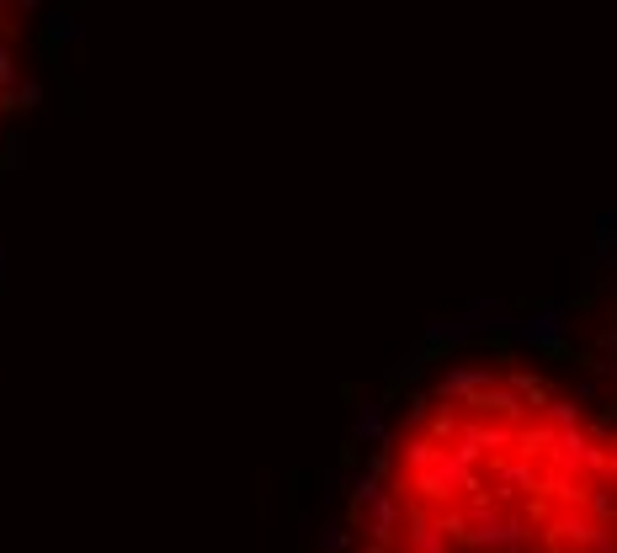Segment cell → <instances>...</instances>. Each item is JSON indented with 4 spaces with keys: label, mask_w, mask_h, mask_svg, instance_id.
Masks as SVG:
<instances>
[{
    "label": "cell",
    "mask_w": 617,
    "mask_h": 553,
    "mask_svg": "<svg viewBox=\"0 0 617 553\" xmlns=\"http://www.w3.org/2000/svg\"><path fill=\"white\" fill-rule=\"evenodd\" d=\"M463 543L469 548H485V553H522L527 548V522H516V516H500L495 506L469 516V532H463Z\"/></svg>",
    "instance_id": "6da1fadb"
},
{
    "label": "cell",
    "mask_w": 617,
    "mask_h": 553,
    "mask_svg": "<svg viewBox=\"0 0 617 553\" xmlns=\"http://www.w3.org/2000/svg\"><path fill=\"white\" fill-rule=\"evenodd\" d=\"M511 335L522 346H538V351H564V341H570V320H564V309H538V314H527V320H516Z\"/></svg>",
    "instance_id": "7a4b0ae2"
},
{
    "label": "cell",
    "mask_w": 617,
    "mask_h": 553,
    "mask_svg": "<svg viewBox=\"0 0 617 553\" xmlns=\"http://www.w3.org/2000/svg\"><path fill=\"white\" fill-rule=\"evenodd\" d=\"M474 415H495V421H506V426H522L527 421V399L516 394V389H500V383H485V389H474L469 399H463Z\"/></svg>",
    "instance_id": "3957f363"
},
{
    "label": "cell",
    "mask_w": 617,
    "mask_h": 553,
    "mask_svg": "<svg viewBox=\"0 0 617 553\" xmlns=\"http://www.w3.org/2000/svg\"><path fill=\"white\" fill-rule=\"evenodd\" d=\"M362 516H368V522H362V532H368L373 543H394V538H399V522H405V500H399L394 490H383Z\"/></svg>",
    "instance_id": "277c9868"
},
{
    "label": "cell",
    "mask_w": 617,
    "mask_h": 553,
    "mask_svg": "<svg viewBox=\"0 0 617 553\" xmlns=\"http://www.w3.org/2000/svg\"><path fill=\"white\" fill-rule=\"evenodd\" d=\"M586 452H591V431H586V426H559V431H554V447H548V463L580 474Z\"/></svg>",
    "instance_id": "5b68a950"
},
{
    "label": "cell",
    "mask_w": 617,
    "mask_h": 553,
    "mask_svg": "<svg viewBox=\"0 0 617 553\" xmlns=\"http://www.w3.org/2000/svg\"><path fill=\"white\" fill-rule=\"evenodd\" d=\"M405 522H410L405 532L410 553H447V532L437 527V516H426L421 506H405Z\"/></svg>",
    "instance_id": "8992f818"
},
{
    "label": "cell",
    "mask_w": 617,
    "mask_h": 553,
    "mask_svg": "<svg viewBox=\"0 0 617 553\" xmlns=\"http://www.w3.org/2000/svg\"><path fill=\"white\" fill-rule=\"evenodd\" d=\"M548 538H559V543H575V548H596V538H602V522H591L586 511H564L554 516V527H548Z\"/></svg>",
    "instance_id": "52a82bcc"
},
{
    "label": "cell",
    "mask_w": 617,
    "mask_h": 553,
    "mask_svg": "<svg viewBox=\"0 0 617 553\" xmlns=\"http://www.w3.org/2000/svg\"><path fill=\"white\" fill-rule=\"evenodd\" d=\"M485 383H495L490 367H447L442 383H437V394L453 399V405H463V399H469L474 389H485Z\"/></svg>",
    "instance_id": "ba28073f"
},
{
    "label": "cell",
    "mask_w": 617,
    "mask_h": 553,
    "mask_svg": "<svg viewBox=\"0 0 617 553\" xmlns=\"http://www.w3.org/2000/svg\"><path fill=\"white\" fill-rule=\"evenodd\" d=\"M511 447H516V458H527V463H538V458H548V447H554V426H516V437H511Z\"/></svg>",
    "instance_id": "9c48e42d"
},
{
    "label": "cell",
    "mask_w": 617,
    "mask_h": 553,
    "mask_svg": "<svg viewBox=\"0 0 617 553\" xmlns=\"http://www.w3.org/2000/svg\"><path fill=\"white\" fill-rule=\"evenodd\" d=\"M500 484H506V490H500V495H511V490H538V484H543V474H538V463H506V468H500Z\"/></svg>",
    "instance_id": "30bf717a"
},
{
    "label": "cell",
    "mask_w": 617,
    "mask_h": 553,
    "mask_svg": "<svg viewBox=\"0 0 617 553\" xmlns=\"http://www.w3.org/2000/svg\"><path fill=\"white\" fill-rule=\"evenodd\" d=\"M357 442H383V405H362V415L352 421Z\"/></svg>",
    "instance_id": "8fae6325"
},
{
    "label": "cell",
    "mask_w": 617,
    "mask_h": 553,
    "mask_svg": "<svg viewBox=\"0 0 617 553\" xmlns=\"http://www.w3.org/2000/svg\"><path fill=\"white\" fill-rule=\"evenodd\" d=\"M437 458H442V447L431 442V437H410L405 442V468H410V474H415V468H431Z\"/></svg>",
    "instance_id": "7c38bea8"
},
{
    "label": "cell",
    "mask_w": 617,
    "mask_h": 553,
    "mask_svg": "<svg viewBox=\"0 0 617 553\" xmlns=\"http://www.w3.org/2000/svg\"><path fill=\"white\" fill-rule=\"evenodd\" d=\"M543 421L548 426H580V405H575V399H543Z\"/></svg>",
    "instance_id": "4fadbf2b"
},
{
    "label": "cell",
    "mask_w": 617,
    "mask_h": 553,
    "mask_svg": "<svg viewBox=\"0 0 617 553\" xmlns=\"http://www.w3.org/2000/svg\"><path fill=\"white\" fill-rule=\"evenodd\" d=\"M506 389H516L532 410H543V399H548V389H543V383L532 378V373H506Z\"/></svg>",
    "instance_id": "5bb4252c"
},
{
    "label": "cell",
    "mask_w": 617,
    "mask_h": 553,
    "mask_svg": "<svg viewBox=\"0 0 617 553\" xmlns=\"http://www.w3.org/2000/svg\"><path fill=\"white\" fill-rule=\"evenodd\" d=\"M463 325H469V330H485V325H490V330H500V325H506V304H474Z\"/></svg>",
    "instance_id": "9a60e30c"
},
{
    "label": "cell",
    "mask_w": 617,
    "mask_h": 553,
    "mask_svg": "<svg viewBox=\"0 0 617 553\" xmlns=\"http://www.w3.org/2000/svg\"><path fill=\"white\" fill-rule=\"evenodd\" d=\"M463 335H469V325H431V335H426V346H458L463 341Z\"/></svg>",
    "instance_id": "2e32d148"
},
{
    "label": "cell",
    "mask_w": 617,
    "mask_h": 553,
    "mask_svg": "<svg viewBox=\"0 0 617 553\" xmlns=\"http://www.w3.org/2000/svg\"><path fill=\"white\" fill-rule=\"evenodd\" d=\"M426 437H431V442H453V437H458V415H453V410H442L437 421H431Z\"/></svg>",
    "instance_id": "e0dca14e"
},
{
    "label": "cell",
    "mask_w": 617,
    "mask_h": 553,
    "mask_svg": "<svg viewBox=\"0 0 617 553\" xmlns=\"http://www.w3.org/2000/svg\"><path fill=\"white\" fill-rule=\"evenodd\" d=\"M437 527L447 532V538H463V532H469V511H442Z\"/></svg>",
    "instance_id": "ac0fdd59"
},
{
    "label": "cell",
    "mask_w": 617,
    "mask_h": 553,
    "mask_svg": "<svg viewBox=\"0 0 617 553\" xmlns=\"http://www.w3.org/2000/svg\"><path fill=\"white\" fill-rule=\"evenodd\" d=\"M320 553H346V532H341L336 522H330V527L320 532Z\"/></svg>",
    "instance_id": "d6986e66"
},
{
    "label": "cell",
    "mask_w": 617,
    "mask_h": 553,
    "mask_svg": "<svg viewBox=\"0 0 617 553\" xmlns=\"http://www.w3.org/2000/svg\"><path fill=\"white\" fill-rule=\"evenodd\" d=\"M357 553H394V543H373V538H368V543H362Z\"/></svg>",
    "instance_id": "ffe728a7"
},
{
    "label": "cell",
    "mask_w": 617,
    "mask_h": 553,
    "mask_svg": "<svg viewBox=\"0 0 617 553\" xmlns=\"http://www.w3.org/2000/svg\"><path fill=\"white\" fill-rule=\"evenodd\" d=\"M591 553H617V538H607V532H602V538H596V548Z\"/></svg>",
    "instance_id": "44dd1931"
},
{
    "label": "cell",
    "mask_w": 617,
    "mask_h": 553,
    "mask_svg": "<svg viewBox=\"0 0 617 553\" xmlns=\"http://www.w3.org/2000/svg\"><path fill=\"white\" fill-rule=\"evenodd\" d=\"M463 553H485V548H463Z\"/></svg>",
    "instance_id": "7402d4cb"
}]
</instances>
